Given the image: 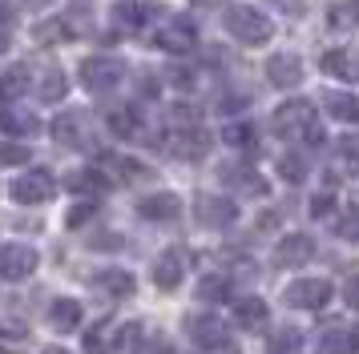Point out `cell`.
<instances>
[{
	"label": "cell",
	"mask_w": 359,
	"mask_h": 354,
	"mask_svg": "<svg viewBox=\"0 0 359 354\" xmlns=\"http://www.w3.org/2000/svg\"><path fill=\"white\" fill-rule=\"evenodd\" d=\"M271 129L287 141H307V145H319L323 141V129H319V117H315V105L303 101V97H291L283 101L271 117Z\"/></svg>",
	"instance_id": "6da1fadb"
},
{
	"label": "cell",
	"mask_w": 359,
	"mask_h": 354,
	"mask_svg": "<svg viewBox=\"0 0 359 354\" xmlns=\"http://www.w3.org/2000/svg\"><path fill=\"white\" fill-rule=\"evenodd\" d=\"M222 24H226V32L238 41V45H250V48H262L271 36H275L271 16L259 13L255 4H230L226 16H222Z\"/></svg>",
	"instance_id": "7a4b0ae2"
},
{
	"label": "cell",
	"mask_w": 359,
	"mask_h": 354,
	"mask_svg": "<svg viewBox=\"0 0 359 354\" xmlns=\"http://www.w3.org/2000/svg\"><path fill=\"white\" fill-rule=\"evenodd\" d=\"M210 145H214L210 133L202 125H186V129H170V137L162 141V149L178 161H202L210 153Z\"/></svg>",
	"instance_id": "3957f363"
},
{
	"label": "cell",
	"mask_w": 359,
	"mask_h": 354,
	"mask_svg": "<svg viewBox=\"0 0 359 354\" xmlns=\"http://www.w3.org/2000/svg\"><path fill=\"white\" fill-rule=\"evenodd\" d=\"M77 77H81V85L89 93H109V89L121 85L126 64L117 61V57H89V61H81V73Z\"/></svg>",
	"instance_id": "277c9868"
},
{
	"label": "cell",
	"mask_w": 359,
	"mask_h": 354,
	"mask_svg": "<svg viewBox=\"0 0 359 354\" xmlns=\"http://www.w3.org/2000/svg\"><path fill=\"white\" fill-rule=\"evenodd\" d=\"M194 218L206 225V229H226V225L238 222V206H234L230 197H222V193H198Z\"/></svg>",
	"instance_id": "5b68a950"
},
{
	"label": "cell",
	"mask_w": 359,
	"mask_h": 354,
	"mask_svg": "<svg viewBox=\"0 0 359 354\" xmlns=\"http://www.w3.org/2000/svg\"><path fill=\"white\" fill-rule=\"evenodd\" d=\"M149 41H154L158 48H165V52H190V48L198 45V29H194L190 16H170Z\"/></svg>",
	"instance_id": "8992f818"
},
{
	"label": "cell",
	"mask_w": 359,
	"mask_h": 354,
	"mask_svg": "<svg viewBox=\"0 0 359 354\" xmlns=\"http://www.w3.org/2000/svg\"><path fill=\"white\" fill-rule=\"evenodd\" d=\"M53 193H57V181H53L49 169H29L13 181V197L20 206H45Z\"/></svg>",
	"instance_id": "52a82bcc"
},
{
	"label": "cell",
	"mask_w": 359,
	"mask_h": 354,
	"mask_svg": "<svg viewBox=\"0 0 359 354\" xmlns=\"http://www.w3.org/2000/svg\"><path fill=\"white\" fill-rule=\"evenodd\" d=\"M331 282L327 278H299V282H291L287 286V306H299V310H323L327 302H331Z\"/></svg>",
	"instance_id": "ba28073f"
},
{
	"label": "cell",
	"mask_w": 359,
	"mask_h": 354,
	"mask_svg": "<svg viewBox=\"0 0 359 354\" xmlns=\"http://www.w3.org/2000/svg\"><path fill=\"white\" fill-rule=\"evenodd\" d=\"M36 250L33 246H20V241H4L0 246V278H8V282H20V278H29L36 270Z\"/></svg>",
	"instance_id": "9c48e42d"
},
{
	"label": "cell",
	"mask_w": 359,
	"mask_h": 354,
	"mask_svg": "<svg viewBox=\"0 0 359 354\" xmlns=\"http://www.w3.org/2000/svg\"><path fill=\"white\" fill-rule=\"evenodd\" d=\"M186 330H190V338H194L202 351L226 346V326H222V318H214V314H194V318H186Z\"/></svg>",
	"instance_id": "30bf717a"
},
{
	"label": "cell",
	"mask_w": 359,
	"mask_h": 354,
	"mask_svg": "<svg viewBox=\"0 0 359 354\" xmlns=\"http://www.w3.org/2000/svg\"><path fill=\"white\" fill-rule=\"evenodd\" d=\"M266 77H271V85H278V89L303 85V61H299V52H275V57L266 61Z\"/></svg>",
	"instance_id": "8fae6325"
},
{
	"label": "cell",
	"mask_w": 359,
	"mask_h": 354,
	"mask_svg": "<svg viewBox=\"0 0 359 354\" xmlns=\"http://www.w3.org/2000/svg\"><path fill=\"white\" fill-rule=\"evenodd\" d=\"M319 69H323L327 77L347 80V85L359 80V57L351 52V48H327L323 57H319Z\"/></svg>",
	"instance_id": "7c38bea8"
},
{
	"label": "cell",
	"mask_w": 359,
	"mask_h": 354,
	"mask_svg": "<svg viewBox=\"0 0 359 354\" xmlns=\"http://www.w3.org/2000/svg\"><path fill=\"white\" fill-rule=\"evenodd\" d=\"M311 257H315V241H311L307 234H287L275 250V266L294 270V266H307Z\"/></svg>",
	"instance_id": "4fadbf2b"
},
{
	"label": "cell",
	"mask_w": 359,
	"mask_h": 354,
	"mask_svg": "<svg viewBox=\"0 0 359 354\" xmlns=\"http://www.w3.org/2000/svg\"><path fill=\"white\" fill-rule=\"evenodd\" d=\"M105 125H109V133L121 137V141H137V137H142V129H146V121H142L137 105H117V109L105 113Z\"/></svg>",
	"instance_id": "5bb4252c"
},
{
	"label": "cell",
	"mask_w": 359,
	"mask_h": 354,
	"mask_svg": "<svg viewBox=\"0 0 359 354\" xmlns=\"http://www.w3.org/2000/svg\"><path fill=\"white\" fill-rule=\"evenodd\" d=\"M137 213H142L146 222H178L182 201H178V193H149V197L137 201Z\"/></svg>",
	"instance_id": "9a60e30c"
},
{
	"label": "cell",
	"mask_w": 359,
	"mask_h": 354,
	"mask_svg": "<svg viewBox=\"0 0 359 354\" xmlns=\"http://www.w3.org/2000/svg\"><path fill=\"white\" fill-rule=\"evenodd\" d=\"M53 137L61 145H73V149H85L89 145V133H85V113H65L53 121Z\"/></svg>",
	"instance_id": "2e32d148"
},
{
	"label": "cell",
	"mask_w": 359,
	"mask_h": 354,
	"mask_svg": "<svg viewBox=\"0 0 359 354\" xmlns=\"http://www.w3.org/2000/svg\"><path fill=\"white\" fill-rule=\"evenodd\" d=\"M33 89V73H29V64H13V69H4V77H0V97L4 101H20V97H29Z\"/></svg>",
	"instance_id": "e0dca14e"
},
{
	"label": "cell",
	"mask_w": 359,
	"mask_h": 354,
	"mask_svg": "<svg viewBox=\"0 0 359 354\" xmlns=\"http://www.w3.org/2000/svg\"><path fill=\"white\" fill-rule=\"evenodd\" d=\"M222 181L226 185H234V190H243V193H250V197H266V181H262L255 169H246V165H230V169H222Z\"/></svg>",
	"instance_id": "ac0fdd59"
},
{
	"label": "cell",
	"mask_w": 359,
	"mask_h": 354,
	"mask_svg": "<svg viewBox=\"0 0 359 354\" xmlns=\"http://www.w3.org/2000/svg\"><path fill=\"white\" fill-rule=\"evenodd\" d=\"M182 254L178 250H165L158 262H154V282H158V290H178V282H182Z\"/></svg>",
	"instance_id": "d6986e66"
},
{
	"label": "cell",
	"mask_w": 359,
	"mask_h": 354,
	"mask_svg": "<svg viewBox=\"0 0 359 354\" xmlns=\"http://www.w3.org/2000/svg\"><path fill=\"white\" fill-rule=\"evenodd\" d=\"M0 129H4L8 137H33L36 129H41V121L25 109H0Z\"/></svg>",
	"instance_id": "ffe728a7"
},
{
	"label": "cell",
	"mask_w": 359,
	"mask_h": 354,
	"mask_svg": "<svg viewBox=\"0 0 359 354\" xmlns=\"http://www.w3.org/2000/svg\"><path fill=\"white\" fill-rule=\"evenodd\" d=\"M327 113L343 125H359V97L355 93H327Z\"/></svg>",
	"instance_id": "44dd1931"
},
{
	"label": "cell",
	"mask_w": 359,
	"mask_h": 354,
	"mask_svg": "<svg viewBox=\"0 0 359 354\" xmlns=\"http://www.w3.org/2000/svg\"><path fill=\"white\" fill-rule=\"evenodd\" d=\"M69 93V77L61 73V69H49L45 77H41V85H36V97L45 101V105H57V101H65Z\"/></svg>",
	"instance_id": "7402d4cb"
},
{
	"label": "cell",
	"mask_w": 359,
	"mask_h": 354,
	"mask_svg": "<svg viewBox=\"0 0 359 354\" xmlns=\"http://www.w3.org/2000/svg\"><path fill=\"white\" fill-rule=\"evenodd\" d=\"M49 322L57 330H77V326H81V306L73 302V298H57L53 310H49Z\"/></svg>",
	"instance_id": "603a6c76"
},
{
	"label": "cell",
	"mask_w": 359,
	"mask_h": 354,
	"mask_svg": "<svg viewBox=\"0 0 359 354\" xmlns=\"http://www.w3.org/2000/svg\"><path fill=\"white\" fill-rule=\"evenodd\" d=\"M65 185L77 193H105L109 190V177H105V169H81V174L65 177Z\"/></svg>",
	"instance_id": "cb8c5ba5"
},
{
	"label": "cell",
	"mask_w": 359,
	"mask_h": 354,
	"mask_svg": "<svg viewBox=\"0 0 359 354\" xmlns=\"http://www.w3.org/2000/svg\"><path fill=\"white\" fill-rule=\"evenodd\" d=\"M93 286L109 290V294H117V298H126V294H133V274H126V270H101L97 278H93Z\"/></svg>",
	"instance_id": "d4e9b609"
},
{
	"label": "cell",
	"mask_w": 359,
	"mask_h": 354,
	"mask_svg": "<svg viewBox=\"0 0 359 354\" xmlns=\"http://www.w3.org/2000/svg\"><path fill=\"white\" fill-rule=\"evenodd\" d=\"M234 318H238V326L255 330V326L266 322V302H262V298H243V302L234 306Z\"/></svg>",
	"instance_id": "484cf974"
},
{
	"label": "cell",
	"mask_w": 359,
	"mask_h": 354,
	"mask_svg": "<svg viewBox=\"0 0 359 354\" xmlns=\"http://www.w3.org/2000/svg\"><path fill=\"white\" fill-rule=\"evenodd\" d=\"M351 351H359L355 346V330H351V334H347V330H331V334L319 338V351L315 354H351Z\"/></svg>",
	"instance_id": "4316f807"
},
{
	"label": "cell",
	"mask_w": 359,
	"mask_h": 354,
	"mask_svg": "<svg viewBox=\"0 0 359 354\" xmlns=\"http://www.w3.org/2000/svg\"><path fill=\"white\" fill-rule=\"evenodd\" d=\"M278 174H283V181L299 185V181H307L311 165H307V157H303V153H283V157H278Z\"/></svg>",
	"instance_id": "83f0119b"
},
{
	"label": "cell",
	"mask_w": 359,
	"mask_h": 354,
	"mask_svg": "<svg viewBox=\"0 0 359 354\" xmlns=\"http://www.w3.org/2000/svg\"><path fill=\"white\" fill-rule=\"evenodd\" d=\"M186 125H202V109L190 105V101L170 105V129H186Z\"/></svg>",
	"instance_id": "f1b7e54d"
},
{
	"label": "cell",
	"mask_w": 359,
	"mask_h": 354,
	"mask_svg": "<svg viewBox=\"0 0 359 354\" xmlns=\"http://www.w3.org/2000/svg\"><path fill=\"white\" fill-rule=\"evenodd\" d=\"M222 141H226V145H243V149H246V145L259 141V129L250 125V121H234V125L222 129Z\"/></svg>",
	"instance_id": "f546056e"
},
{
	"label": "cell",
	"mask_w": 359,
	"mask_h": 354,
	"mask_svg": "<svg viewBox=\"0 0 359 354\" xmlns=\"http://www.w3.org/2000/svg\"><path fill=\"white\" fill-rule=\"evenodd\" d=\"M36 41L41 45H65V41H73V32H69V24L65 20H45V24H36Z\"/></svg>",
	"instance_id": "4dcf8cb0"
},
{
	"label": "cell",
	"mask_w": 359,
	"mask_h": 354,
	"mask_svg": "<svg viewBox=\"0 0 359 354\" xmlns=\"http://www.w3.org/2000/svg\"><path fill=\"white\" fill-rule=\"evenodd\" d=\"M198 294H202L206 302H222V298H230V278H222V274H214V278H202Z\"/></svg>",
	"instance_id": "1f68e13d"
},
{
	"label": "cell",
	"mask_w": 359,
	"mask_h": 354,
	"mask_svg": "<svg viewBox=\"0 0 359 354\" xmlns=\"http://www.w3.org/2000/svg\"><path fill=\"white\" fill-rule=\"evenodd\" d=\"M271 354H303V334L299 330H278L271 338Z\"/></svg>",
	"instance_id": "d6a6232c"
},
{
	"label": "cell",
	"mask_w": 359,
	"mask_h": 354,
	"mask_svg": "<svg viewBox=\"0 0 359 354\" xmlns=\"http://www.w3.org/2000/svg\"><path fill=\"white\" fill-rule=\"evenodd\" d=\"M25 161H29V145L0 141V165H25Z\"/></svg>",
	"instance_id": "836d02e7"
},
{
	"label": "cell",
	"mask_w": 359,
	"mask_h": 354,
	"mask_svg": "<svg viewBox=\"0 0 359 354\" xmlns=\"http://www.w3.org/2000/svg\"><path fill=\"white\" fill-rule=\"evenodd\" d=\"M93 213H97V206H93V201H81L77 209H69V218H65V222L73 225V229H77V225H85L89 218H93Z\"/></svg>",
	"instance_id": "e575fe53"
},
{
	"label": "cell",
	"mask_w": 359,
	"mask_h": 354,
	"mask_svg": "<svg viewBox=\"0 0 359 354\" xmlns=\"http://www.w3.org/2000/svg\"><path fill=\"white\" fill-rule=\"evenodd\" d=\"M331 206H335V197H331V193H315V197H311V213H315V218H327Z\"/></svg>",
	"instance_id": "d590c367"
},
{
	"label": "cell",
	"mask_w": 359,
	"mask_h": 354,
	"mask_svg": "<svg viewBox=\"0 0 359 354\" xmlns=\"http://www.w3.org/2000/svg\"><path fill=\"white\" fill-rule=\"evenodd\" d=\"M271 4H275L278 13H287V16H294V20H299V16L307 13V4H303V0H271Z\"/></svg>",
	"instance_id": "8d00e7d4"
},
{
	"label": "cell",
	"mask_w": 359,
	"mask_h": 354,
	"mask_svg": "<svg viewBox=\"0 0 359 354\" xmlns=\"http://www.w3.org/2000/svg\"><path fill=\"white\" fill-rule=\"evenodd\" d=\"M170 80H174L178 89H190V85H194V69H174V73H170Z\"/></svg>",
	"instance_id": "74e56055"
},
{
	"label": "cell",
	"mask_w": 359,
	"mask_h": 354,
	"mask_svg": "<svg viewBox=\"0 0 359 354\" xmlns=\"http://www.w3.org/2000/svg\"><path fill=\"white\" fill-rule=\"evenodd\" d=\"M343 298H347V306H351V310H359V278H351V282L343 286Z\"/></svg>",
	"instance_id": "f35d334b"
},
{
	"label": "cell",
	"mask_w": 359,
	"mask_h": 354,
	"mask_svg": "<svg viewBox=\"0 0 359 354\" xmlns=\"http://www.w3.org/2000/svg\"><path fill=\"white\" fill-rule=\"evenodd\" d=\"M137 354H170V342H162V338H149Z\"/></svg>",
	"instance_id": "ab89813d"
},
{
	"label": "cell",
	"mask_w": 359,
	"mask_h": 354,
	"mask_svg": "<svg viewBox=\"0 0 359 354\" xmlns=\"http://www.w3.org/2000/svg\"><path fill=\"white\" fill-rule=\"evenodd\" d=\"M8 45H13V36H8V29L0 24V52H8Z\"/></svg>",
	"instance_id": "60d3db41"
},
{
	"label": "cell",
	"mask_w": 359,
	"mask_h": 354,
	"mask_svg": "<svg viewBox=\"0 0 359 354\" xmlns=\"http://www.w3.org/2000/svg\"><path fill=\"white\" fill-rule=\"evenodd\" d=\"M351 16H355V20H359V0H351Z\"/></svg>",
	"instance_id": "b9f144b4"
},
{
	"label": "cell",
	"mask_w": 359,
	"mask_h": 354,
	"mask_svg": "<svg viewBox=\"0 0 359 354\" xmlns=\"http://www.w3.org/2000/svg\"><path fill=\"white\" fill-rule=\"evenodd\" d=\"M45 354H69V351H61V346H49V351H45Z\"/></svg>",
	"instance_id": "7bdbcfd3"
},
{
	"label": "cell",
	"mask_w": 359,
	"mask_h": 354,
	"mask_svg": "<svg viewBox=\"0 0 359 354\" xmlns=\"http://www.w3.org/2000/svg\"><path fill=\"white\" fill-rule=\"evenodd\" d=\"M194 4H218V0H194Z\"/></svg>",
	"instance_id": "ee69618b"
},
{
	"label": "cell",
	"mask_w": 359,
	"mask_h": 354,
	"mask_svg": "<svg viewBox=\"0 0 359 354\" xmlns=\"http://www.w3.org/2000/svg\"><path fill=\"white\" fill-rule=\"evenodd\" d=\"M355 346H359V330H355Z\"/></svg>",
	"instance_id": "f6af8a7d"
}]
</instances>
